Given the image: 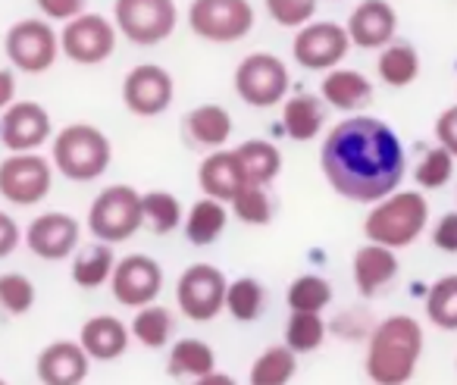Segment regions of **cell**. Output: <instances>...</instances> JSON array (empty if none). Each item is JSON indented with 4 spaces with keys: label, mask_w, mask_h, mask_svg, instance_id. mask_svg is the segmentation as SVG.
I'll return each mask as SVG.
<instances>
[{
    "label": "cell",
    "mask_w": 457,
    "mask_h": 385,
    "mask_svg": "<svg viewBox=\"0 0 457 385\" xmlns=\"http://www.w3.org/2000/svg\"><path fill=\"white\" fill-rule=\"evenodd\" d=\"M298 372V354L288 345H270L254 357L248 370L251 385H288Z\"/></svg>",
    "instance_id": "32"
},
{
    "label": "cell",
    "mask_w": 457,
    "mask_h": 385,
    "mask_svg": "<svg viewBox=\"0 0 457 385\" xmlns=\"http://www.w3.org/2000/svg\"><path fill=\"white\" fill-rule=\"evenodd\" d=\"M436 141H438V147H445V151L457 160V104H451V107H445L442 113H438Z\"/></svg>",
    "instance_id": "43"
},
{
    "label": "cell",
    "mask_w": 457,
    "mask_h": 385,
    "mask_svg": "<svg viewBox=\"0 0 457 385\" xmlns=\"http://www.w3.org/2000/svg\"><path fill=\"white\" fill-rule=\"evenodd\" d=\"M35 307V282L22 272H0V310L22 316Z\"/></svg>",
    "instance_id": "40"
},
{
    "label": "cell",
    "mask_w": 457,
    "mask_h": 385,
    "mask_svg": "<svg viewBox=\"0 0 457 385\" xmlns=\"http://www.w3.org/2000/svg\"><path fill=\"white\" fill-rule=\"evenodd\" d=\"M129 326L120 320V316H110V314H101V316H91L85 320V326L79 329V345L85 347L91 360H101V364H113L120 360L122 354L129 351Z\"/></svg>",
    "instance_id": "24"
},
{
    "label": "cell",
    "mask_w": 457,
    "mask_h": 385,
    "mask_svg": "<svg viewBox=\"0 0 457 385\" xmlns=\"http://www.w3.org/2000/svg\"><path fill=\"white\" fill-rule=\"evenodd\" d=\"M16 104V72L13 70H0V113Z\"/></svg>",
    "instance_id": "46"
},
{
    "label": "cell",
    "mask_w": 457,
    "mask_h": 385,
    "mask_svg": "<svg viewBox=\"0 0 457 385\" xmlns=\"http://www.w3.org/2000/svg\"><path fill=\"white\" fill-rule=\"evenodd\" d=\"M197 185H201L204 197H216V201L228 204L238 191L248 185V176L242 170V160L236 157V147H220L210 151L197 166Z\"/></svg>",
    "instance_id": "20"
},
{
    "label": "cell",
    "mask_w": 457,
    "mask_h": 385,
    "mask_svg": "<svg viewBox=\"0 0 457 385\" xmlns=\"http://www.w3.org/2000/svg\"><path fill=\"white\" fill-rule=\"evenodd\" d=\"M20 245H22L20 222H16L10 213H4V210H0V260L10 257V254H13Z\"/></svg>",
    "instance_id": "45"
},
{
    "label": "cell",
    "mask_w": 457,
    "mask_h": 385,
    "mask_svg": "<svg viewBox=\"0 0 457 385\" xmlns=\"http://www.w3.org/2000/svg\"><path fill=\"white\" fill-rule=\"evenodd\" d=\"M26 247L38 260L47 264H60V260H72V254L82 245V226L72 213L63 210H47V213L35 216L29 229L22 232Z\"/></svg>",
    "instance_id": "16"
},
{
    "label": "cell",
    "mask_w": 457,
    "mask_h": 385,
    "mask_svg": "<svg viewBox=\"0 0 457 385\" xmlns=\"http://www.w3.org/2000/svg\"><path fill=\"white\" fill-rule=\"evenodd\" d=\"M113 26L129 45L157 47L176 32L179 7L176 0H116Z\"/></svg>",
    "instance_id": "7"
},
{
    "label": "cell",
    "mask_w": 457,
    "mask_h": 385,
    "mask_svg": "<svg viewBox=\"0 0 457 385\" xmlns=\"http://www.w3.org/2000/svg\"><path fill=\"white\" fill-rule=\"evenodd\" d=\"M432 245L442 254H457V210L438 216V222L432 226Z\"/></svg>",
    "instance_id": "44"
},
{
    "label": "cell",
    "mask_w": 457,
    "mask_h": 385,
    "mask_svg": "<svg viewBox=\"0 0 457 385\" xmlns=\"http://www.w3.org/2000/svg\"><path fill=\"white\" fill-rule=\"evenodd\" d=\"M226 226H228V204L216 201V197H201V201H195L185 210L182 232L195 247H207L220 241Z\"/></svg>",
    "instance_id": "26"
},
{
    "label": "cell",
    "mask_w": 457,
    "mask_h": 385,
    "mask_svg": "<svg viewBox=\"0 0 457 385\" xmlns=\"http://www.w3.org/2000/svg\"><path fill=\"white\" fill-rule=\"evenodd\" d=\"M129 332H132V339L138 341V345L151 347V351H157V347H166L172 341V332H176V316H172L170 307H163V304H147V307H138L132 316V322H129Z\"/></svg>",
    "instance_id": "31"
},
{
    "label": "cell",
    "mask_w": 457,
    "mask_h": 385,
    "mask_svg": "<svg viewBox=\"0 0 457 385\" xmlns=\"http://www.w3.org/2000/svg\"><path fill=\"white\" fill-rule=\"evenodd\" d=\"M91 372V357L72 339L45 345L35 357V376L41 385H82Z\"/></svg>",
    "instance_id": "19"
},
{
    "label": "cell",
    "mask_w": 457,
    "mask_h": 385,
    "mask_svg": "<svg viewBox=\"0 0 457 385\" xmlns=\"http://www.w3.org/2000/svg\"><path fill=\"white\" fill-rule=\"evenodd\" d=\"M326 120H329V107L320 95H292L282 101V129L298 145L320 138Z\"/></svg>",
    "instance_id": "25"
},
{
    "label": "cell",
    "mask_w": 457,
    "mask_h": 385,
    "mask_svg": "<svg viewBox=\"0 0 457 385\" xmlns=\"http://www.w3.org/2000/svg\"><path fill=\"white\" fill-rule=\"evenodd\" d=\"M320 97H323L329 110L357 116L373 104V82H370L363 72L338 66V70H329L323 76V82H320Z\"/></svg>",
    "instance_id": "23"
},
{
    "label": "cell",
    "mask_w": 457,
    "mask_h": 385,
    "mask_svg": "<svg viewBox=\"0 0 457 385\" xmlns=\"http://www.w3.org/2000/svg\"><path fill=\"white\" fill-rule=\"evenodd\" d=\"M0 385H10V382H4V379H0Z\"/></svg>",
    "instance_id": "48"
},
{
    "label": "cell",
    "mask_w": 457,
    "mask_h": 385,
    "mask_svg": "<svg viewBox=\"0 0 457 385\" xmlns=\"http://www.w3.org/2000/svg\"><path fill=\"white\" fill-rule=\"evenodd\" d=\"M236 157L242 160L245 176L254 185H267L270 188L282 172V151L273 141H263V138L242 141V145L236 147Z\"/></svg>",
    "instance_id": "30"
},
{
    "label": "cell",
    "mask_w": 457,
    "mask_h": 385,
    "mask_svg": "<svg viewBox=\"0 0 457 385\" xmlns=\"http://www.w3.org/2000/svg\"><path fill=\"white\" fill-rule=\"evenodd\" d=\"M166 370H170V376H188L191 382H195V379H201L216 370V351L204 339L185 335V339H179L170 345Z\"/></svg>",
    "instance_id": "29"
},
{
    "label": "cell",
    "mask_w": 457,
    "mask_h": 385,
    "mask_svg": "<svg viewBox=\"0 0 457 385\" xmlns=\"http://www.w3.org/2000/svg\"><path fill=\"white\" fill-rule=\"evenodd\" d=\"M226 276L213 264H191L176 282L179 314L191 322H213L226 310Z\"/></svg>",
    "instance_id": "11"
},
{
    "label": "cell",
    "mask_w": 457,
    "mask_h": 385,
    "mask_svg": "<svg viewBox=\"0 0 457 385\" xmlns=\"http://www.w3.org/2000/svg\"><path fill=\"white\" fill-rule=\"evenodd\" d=\"M376 72H379V82L388 85V88H407L420 76V51L411 41L395 38L392 45H386L379 51Z\"/></svg>",
    "instance_id": "27"
},
{
    "label": "cell",
    "mask_w": 457,
    "mask_h": 385,
    "mask_svg": "<svg viewBox=\"0 0 457 385\" xmlns=\"http://www.w3.org/2000/svg\"><path fill=\"white\" fill-rule=\"evenodd\" d=\"M426 335L420 320L407 314H392L373 322L367 335L363 370L373 385H407L423 357Z\"/></svg>",
    "instance_id": "2"
},
{
    "label": "cell",
    "mask_w": 457,
    "mask_h": 385,
    "mask_svg": "<svg viewBox=\"0 0 457 385\" xmlns=\"http://www.w3.org/2000/svg\"><path fill=\"white\" fill-rule=\"evenodd\" d=\"M51 163L70 182H95L113 163V145L104 129L91 122H70L54 135Z\"/></svg>",
    "instance_id": "4"
},
{
    "label": "cell",
    "mask_w": 457,
    "mask_h": 385,
    "mask_svg": "<svg viewBox=\"0 0 457 385\" xmlns=\"http://www.w3.org/2000/svg\"><path fill=\"white\" fill-rule=\"evenodd\" d=\"M398 270H401L398 251L373 245V241L361 245L354 251V257H351V279H354L357 291L363 297H373L382 289H388L395 282V276H398Z\"/></svg>",
    "instance_id": "21"
},
{
    "label": "cell",
    "mask_w": 457,
    "mask_h": 385,
    "mask_svg": "<svg viewBox=\"0 0 457 385\" xmlns=\"http://www.w3.org/2000/svg\"><path fill=\"white\" fill-rule=\"evenodd\" d=\"M423 310H426V320L436 329L457 332V272L436 279V282L429 285Z\"/></svg>",
    "instance_id": "34"
},
{
    "label": "cell",
    "mask_w": 457,
    "mask_h": 385,
    "mask_svg": "<svg viewBox=\"0 0 457 385\" xmlns=\"http://www.w3.org/2000/svg\"><path fill=\"white\" fill-rule=\"evenodd\" d=\"M110 291L122 307H147L163 291V266L147 254H126V257L116 260L113 276H110Z\"/></svg>",
    "instance_id": "15"
},
{
    "label": "cell",
    "mask_w": 457,
    "mask_h": 385,
    "mask_svg": "<svg viewBox=\"0 0 457 385\" xmlns=\"http://www.w3.org/2000/svg\"><path fill=\"white\" fill-rule=\"evenodd\" d=\"M263 307H267V289L254 276H238L236 282H228L226 310L232 320L254 322L263 314Z\"/></svg>",
    "instance_id": "35"
},
{
    "label": "cell",
    "mask_w": 457,
    "mask_h": 385,
    "mask_svg": "<svg viewBox=\"0 0 457 385\" xmlns=\"http://www.w3.org/2000/svg\"><path fill=\"white\" fill-rule=\"evenodd\" d=\"M429 226V201L423 191H392L382 201L370 204V213L363 220V235L367 241L392 251H404V247L417 245V239Z\"/></svg>",
    "instance_id": "3"
},
{
    "label": "cell",
    "mask_w": 457,
    "mask_h": 385,
    "mask_svg": "<svg viewBox=\"0 0 457 385\" xmlns=\"http://www.w3.org/2000/svg\"><path fill=\"white\" fill-rule=\"evenodd\" d=\"M232 132H236V122H232V113L222 104H201V107L188 110L182 116L185 141L197 151H220V147L228 145Z\"/></svg>",
    "instance_id": "22"
},
{
    "label": "cell",
    "mask_w": 457,
    "mask_h": 385,
    "mask_svg": "<svg viewBox=\"0 0 457 385\" xmlns=\"http://www.w3.org/2000/svg\"><path fill=\"white\" fill-rule=\"evenodd\" d=\"M141 226V191L132 185H107L88 207V232L104 245H122Z\"/></svg>",
    "instance_id": "6"
},
{
    "label": "cell",
    "mask_w": 457,
    "mask_h": 385,
    "mask_svg": "<svg viewBox=\"0 0 457 385\" xmlns=\"http://www.w3.org/2000/svg\"><path fill=\"white\" fill-rule=\"evenodd\" d=\"M4 51L13 70L41 76L60 60V32L47 20H20L4 35Z\"/></svg>",
    "instance_id": "9"
},
{
    "label": "cell",
    "mask_w": 457,
    "mask_h": 385,
    "mask_svg": "<svg viewBox=\"0 0 457 385\" xmlns=\"http://www.w3.org/2000/svg\"><path fill=\"white\" fill-rule=\"evenodd\" d=\"M454 176V157H451L445 147H429V151L420 157V163L413 166V182L423 191H438L451 182Z\"/></svg>",
    "instance_id": "39"
},
{
    "label": "cell",
    "mask_w": 457,
    "mask_h": 385,
    "mask_svg": "<svg viewBox=\"0 0 457 385\" xmlns=\"http://www.w3.org/2000/svg\"><path fill=\"white\" fill-rule=\"evenodd\" d=\"M320 170L338 197L376 204L401 188L407 151L388 122L357 113L329 129L320 145Z\"/></svg>",
    "instance_id": "1"
},
{
    "label": "cell",
    "mask_w": 457,
    "mask_h": 385,
    "mask_svg": "<svg viewBox=\"0 0 457 385\" xmlns=\"http://www.w3.org/2000/svg\"><path fill=\"white\" fill-rule=\"evenodd\" d=\"M172 101H176V82L163 66L141 63L122 79V104L132 116H141V120L163 116Z\"/></svg>",
    "instance_id": "14"
},
{
    "label": "cell",
    "mask_w": 457,
    "mask_h": 385,
    "mask_svg": "<svg viewBox=\"0 0 457 385\" xmlns=\"http://www.w3.org/2000/svg\"><path fill=\"white\" fill-rule=\"evenodd\" d=\"M188 29L207 45H238L257 26L251 0H191Z\"/></svg>",
    "instance_id": "5"
},
{
    "label": "cell",
    "mask_w": 457,
    "mask_h": 385,
    "mask_svg": "<svg viewBox=\"0 0 457 385\" xmlns=\"http://www.w3.org/2000/svg\"><path fill=\"white\" fill-rule=\"evenodd\" d=\"M351 38L348 29L338 22L313 20L307 26H301L292 38V57L298 66L311 72H329L338 70L345 63V57L351 54Z\"/></svg>",
    "instance_id": "13"
},
{
    "label": "cell",
    "mask_w": 457,
    "mask_h": 385,
    "mask_svg": "<svg viewBox=\"0 0 457 385\" xmlns=\"http://www.w3.org/2000/svg\"><path fill=\"white\" fill-rule=\"evenodd\" d=\"M191 385H238L232 376H226V372H220V370H213V372H207V376H201V379H195Z\"/></svg>",
    "instance_id": "47"
},
{
    "label": "cell",
    "mask_w": 457,
    "mask_h": 385,
    "mask_svg": "<svg viewBox=\"0 0 457 385\" xmlns=\"http://www.w3.org/2000/svg\"><path fill=\"white\" fill-rule=\"evenodd\" d=\"M35 4H38L41 20L63 22V26L76 16L88 13V0H35Z\"/></svg>",
    "instance_id": "42"
},
{
    "label": "cell",
    "mask_w": 457,
    "mask_h": 385,
    "mask_svg": "<svg viewBox=\"0 0 457 385\" xmlns=\"http://www.w3.org/2000/svg\"><path fill=\"white\" fill-rule=\"evenodd\" d=\"M263 7H267L270 20H273L276 26L295 29V32H298L301 26L313 22L320 0H263Z\"/></svg>",
    "instance_id": "41"
},
{
    "label": "cell",
    "mask_w": 457,
    "mask_h": 385,
    "mask_svg": "<svg viewBox=\"0 0 457 385\" xmlns=\"http://www.w3.org/2000/svg\"><path fill=\"white\" fill-rule=\"evenodd\" d=\"M116 41H120V32L113 20L101 13H82L66 22L60 32V54L76 66H101L113 57Z\"/></svg>",
    "instance_id": "12"
},
{
    "label": "cell",
    "mask_w": 457,
    "mask_h": 385,
    "mask_svg": "<svg viewBox=\"0 0 457 385\" xmlns=\"http://www.w3.org/2000/svg\"><path fill=\"white\" fill-rule=\"evenodd\" d=\"M286 301L288 310H298V314H323L332 304V285L329 279L317 276V272H304L288 285Z\"/></svg>",
    "instance_id": "36"
},
{
    "label": "cell",
    "mask_w": 457,
    "mask_h": 385,
    "mask_svg": "<svg viewBox=\"0 0 457 385\" xmlns=\"http://www.w3.org/2000/svg\"><path fill=\"white\" fill-rule=\"evenodd\" d=\"M228 210H232V216H236L238 222H245V226H270L276 207H273V197H270L267 185L248 182L232 201H228Z\"/></svg>",
    "instance_id": "38"
},
{
    "label": "cell",
    "mask_w": 457,
    "mask_h": 385,
    "mask_svg": "<svg viewBox=\"0 0 457 385\" xmlns=\"http://www.w3.org/2000/svg\"><path fill=\"white\" fill-rule=\"evenodd\" d=\"M141 220L154 235H170L185 222V207L172 191H141Z\"/></svg>",
    "instance_id": "33"
},
{
    "label": "cell",
    "mask_w": 457,
    "mask_h": 385,
    "mask_svg": "<svg viewBox=\"0 0 457 385\" xmlns=\"http://www.w3.org/2000/svg\"><path fill=\"white\" fill-rule=\"evenodd\" d=\"M326 332H329V326H326L323 314H298V310H292L286 322V341L282 345H288L301 357V354L320 351V345L326 341Z\"/></svg>",
    "instance_id": "37"
},
{
    "label": "cell",
    "mask_w": 457,
    "mask_h": 385,
    "mask_svg": "<svg viewBox=\"0 0 457 385\" xmlns=\"http://www.w3.org/2000/svg\"><path fill=\"white\" fill-rule=\"evenodd\" d=\"M345 29H348V38L354 47H361V51H382L398 35V13H395L388 0H361L351 10Z\"/></svg>",
    "instance_id": "18"
},
{
    "label": "cell",
    "mask_w": 457,
    "mask_h": 385,
    "mask_svg": "<svg viewBox=\"0 0 457 385\" xmlns=\"http://www.w3.org/2000/svg\"><path fill=\"white\" fill-rule=\"evenodd\" d=\"M54 138V122L45 104L38 101H16L4 110L0 120V145L10 154H32L41 151Z\"/></svg>",
    "instance_id": "17"
},
{
    "label": "cell",
    "mask_w": 457,
    "mask_h": 385,
    "mask_svg": "<svg viewBox=\"0 0 457 385\" xmlns=\"http://www.w3.org/2000/svg\"><path fill=\"white\" fill-rule=\"evenodd\" d=\"M54 172L57 170L45 154H10L0 160V197L13 207H35L51 195Z\"/></svg>",
    "instance_id": "10"
},
{
    "label": "cell",
    "mask_w": 457,
    "mask_h": 385,
    "mask_svg": "<svg viewBox=\"0 0 457 385\" xmlns=\"http://www.w3.org/2000/svg\"><path fill=\"white\" fill-rule=\"evenodd\" d=\"M232 85H236V95L248 107L270 110V107H279L288 97L292 76H288L286 60H279L270 51H254L236 66Z\"/></svg>",
    "instance_id": "8"
},
{
    "label": "cell",
    "mask_w": 457,
    "mask_h": 385,
    "mask_svg": "<svg viewBox=\"0 0 457 385\" xmlns=\"http://www.w3.org/2000/svg\"><path fill=\"white\" fill-rule=\"evenodd\" d=\"M116 266V254L113 245H104V241H95V245H85L72 254V282L79 289H101V285H110V276H113Z\"/></svg>",
    "instance_id": "28"
}]
</instances>
